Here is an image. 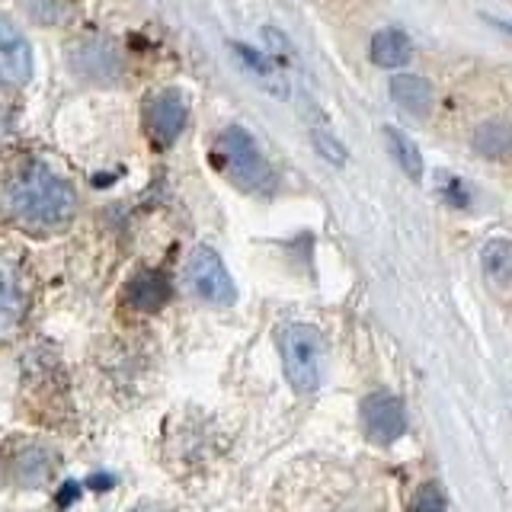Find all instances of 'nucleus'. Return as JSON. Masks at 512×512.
Returning a JSON list of instances; mask_svg holds the SVG:
<instances>
[{
    "label": "nucleus",
    "instance_id": "nucleus-5",
    "mask_svg": "<svg viewBox=\"0 0 512 512\" xmlns=\"http://www.w3.org/2000/svg\"><path fill=\"white\" fill-rule=\"evenodd\" d=\"M189 279L196 285V292L215 304H231L234 301V282L224 269L221 256L212 247H199L189 260Z\"/></svg>",
    "mask_w": 512,
    "mask_h": 512
},
{
    "label": "nucleus",
    "instance_id": "nucleus-7",
    "mask_svg": "<svg viewBox=\"0 0 512 512\" xmlns=\"http://www.w3.org/2000/svg\"><path fill=\"white\" fill-rule=\"evenodd\" d=\"M32 77V48L7 16H0V84L20 87Z\"/></svg>",
    "mask_w": 512,
    "mask_h": 512
},
{
    "label": "nucleus",
    "instance_id": "nucleus-10",
    "mask_svg": "<svg viewBox=\"0 0 512 512\" xmlns=\"http://www.w3.org/2000/svg\"><path fill=\"white\" fill-rule=\"evenodd\" d=\"M413 55V45L407 32L400 29H381L372 36V61L378 68H404Z\"/></svg>",
    "mask_w": 512,
    "mask_h": 512
},
{
    "label": "nucleus",
    "instance_id": "nucleus-9",
    "mask_svg": "<svg viewBox=\"0 0 512 512\" xmlns=\"http://www.w3.org/2000/svg\"><path fill=\"white\" fill-rule=\"evenodd\" d=\"M234 55H237V61H240V68H244L263 90L276 93V96H285V93H288L285 77L279 74L276 64H272V58H266V55H260V52H253V48H247V45H234Z\"/></svg>",
    "mask_w": 512,
    "mask_h": 512
},
{
    "label": "nucleus",
    "instance_id": "nucleus-17",
    "mask_svg": "<svg viewBox=\"0 0 512 512\" xmlns=\"http://www.w3.org/2000/svg\"><path fill=\"white\" fill-rule=\"evenodd\" d=\"M314 144H317L320 154H324L327 160H333V164H343V160H346V148H343V144L336 141V138H330L327 132H320V128L314 132Z\"/></svg>",
    "mask_w": 512,
    "mask_h": 512
},
{
    "label": "nucleus",
    "instance_id": "nucleus-6",
    "mask_svg": "<svg viewBox=\"0 0 512 512\" xmlns=\"http://www.w3.org/2000/svg\"><path fill=\"white\" fill-rule=\"evenodd\" d=\"M186 119H189V106L176 90L157 93L154 100L148 103V109H144V125H148V135L157 144L176 141V135L183 132Z\"/></svg>",
    "mask_w": 512,
    "mask_h": 512
},
{
    "label": "nucleus",
    "instance_id": "nucleus-4",
    "mask_svg": "<svg viewBox=\"0 0 512 512\" xmlns=\"http://www.w3.org/2000/svg\"><path fill=\"white\" fill-rule=\"evenodd\" d=\"M362 426H365V436L378 445L397 442L407 432L404 404H400L394 394H384V391L365 397L362 400Z\"/></svg>",
    "mask_w": 512,
    "mask_h": 512
},
{
    "label": "nucleus",
    "instance_id": "nucleus-16",
    "mask_svg": "<svg viewBox=\"0 0 512 512\" xmlns=\"http://www.w3.org/2000/svg\"><path fill=\"white\" fill-rule=\"evenodd\" d=\"M413 512H448L442 490L436 484H426V487L416 490V496H413Z\"/></svg>",
    "mask_w": 512,
    "mask_h": 512
},
{
    "label": "nucleus",
    "instance_id": "nucleus-12",
    "mask_svg": "<svg viewBox=\"0 0 512 512\" xmlns=\"http://www.w3.org/2000/svg\"><path fill=\"white\" fill-rule=\"evenodd\" d=\"M384 138H388V148H391V154H394V160L400 164V170H404L410 180H420L423 176V157H420V148L400 132V128H394V125H388L384 128Z\"/></svg>",
    "mask_w": 512,
    "mask_h": 512
},
{
    "label": "nucleus",
    "instance_id": "nucleus-18",
    "mask_svg": "<svg viewBox=\"0 0 512 512\" xmlns=\"http://www.w3.org/2000/svg\"><path fill=\"white\" fill-rule=\"evenodd\" d=\"M442 192H445V199L452 202V205H458V208L468 205V189H464V183H461V180H455V176H445Z\"/></svg>",
    "mask_w": 512,
    "mask_h": 512
},
{
    "label": "nucleus",
    "instance_id": "nucleus-15",
    "mask_svg": "<svg viewBox=\"0 0 512 512\" xmlns=\"http://www.w3.org/2000/svg\"><path fill=\"white\" fill-rule=\"evenodd\" d=\"M16 477L23 480V484H39V480L48 477V468H45V458L39 452H26L20 458V468H16Z\"/></svg>",
    "mask_w": 512,
    "mask_h": 512
},
{
    "label": "nucleus",
    "instance_id": "nucleus-3",
    "mask_svg": "<svg viewBox=\"0 0 512 512\" xmlns=\"http://www.w3.org/2000/svg\"><path fill=\"white\" fill-rule=\"evenodd\" d=\"M279 352L285 362V375L301 394H314L320 388V365H324V336L311 324H288L279 333Z\"/></svg>",
    "mask_w": 512,
    "mask_h": 512
},
{
    "label": "nucleus",
    "instance_id": "nucleus-13",
    "mask_svg": "<svg viewBox=\"0 0 512 512\" xmlns=\"http://www.w3.org/2000/svg\"><path fill=\"white\" fill-rule=\"evenodd\" d=\"M474 151L480 157H506L512 151V128L503 122H484L474 132Z\"/></svg>",
    "mask_w": 512,
    "mask_h": 512
},
{
    "label": "nucleus",
    "instance_id": "nucleus-8",
    "mask_svg": "<svg viewBox=\"0 0 512 512\" xmlns=\"http://www.w3.org/2000/svg\"><path fill=\"white\" fill-rule=\"evenodd\" d=\"M391 96L400 109H407L410 116H426L432 106V87L420 74H397L391 77Z\"/></svg>",
    "mask_w": 512,
    "mask_h": 512
},
{
    "label": "nucleus",
    "instance_id": "nucleus-2",
    "mask_svg": "<svg viewBox=\"0 0 512 512\" xmlns=\"http://www.w3.org/2000/svg\"><path fill=\"white\" fill-rule=\"evenodd\" d=\"M215 167L224 170L231 180L247 192H269L276 186V173L266 164L263 151L244 128H224L215 141Z\"/></svg>",
    "mask_w": 512,
    "mask_h": 512
},
{
    "label": "nucleus",
    "instance_id": "nucleus-1",
    "mask_svg": "<svg viewBox=\"0 0 512 512\" xmlns=\"http://www.w3.org/2000/svg\"><path fill=\"white\" fill-rule=\"evenodd\" d=\"M7 208L16 221L32 224V228H48L71 218L77 196L68 180H61L55 170L45 164H26L20 167L7 183Z\"/></svg>",
    "mask_w": 512,
    "mask_h": 512
},
{
    "label": "nucleus",
    "instance_id": "nucleus-14",
    "mask_svg": "<svg viewBox=\"0 0 512 512\" xmlns=\"http://www.w3.org/2000/svg\"><path fill=\"white\" fill-rule=\"evenodd\" d=\"M480 260H484V272L500 285H509L512 282V244L509 240H490L480 253Z\"/></svg>",
    "mask_w": 512,
    "mask_h": 512
},
{
    "label": "nucleus",
    "instance_id": "nucleus-11",
    "mask_svg": "<svg viewBox=\"0 0 512 512\" xmlns=\"http://www.w3.org/2000/svg\"><path fill=\"white\" fill-rule=\"evenodd\" d=\"M23 314V285L10 263H0V333H7Z\"/></svg>",
    "mask_w": 512,
    "mask_h": 512
}]
</instances>
